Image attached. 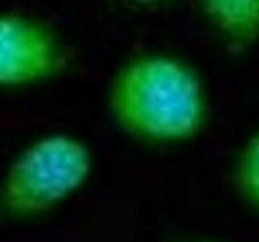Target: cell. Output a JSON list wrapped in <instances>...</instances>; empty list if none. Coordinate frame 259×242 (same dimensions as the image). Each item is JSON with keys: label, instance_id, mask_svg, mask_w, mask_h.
<instances>
[{"label": "cell", "instance_id": "6da1fadb", "mask_svg": "<svg viewBox=\"0 0 259 242\" xmlns=\"http://www.w3.org/2000/svg\"><path fill=\"white\" fill-rule=\"evenodd\" d=\"M112 110L121 128L138 137L185 139L201 125V87L193 73L175 60L143 58L117 76Z\"/></svg>", "mask_w": 259, "mask_h": 242}, {"label": "cell", "instance_id": "7a4b0ae2", "mask_svg": "<svg viewBox=\"0 0 259 242\" xmlns=\"http://www.w3.org/2000/svg\"><path fill=\"white\" fill-rule=\"evenodd\" d=\"M88 147L68 136L34 142L8 169L0 186V220L29 218L55 207L86 181Z\"/></svg>", "mask_w": 259, "mask_h": 242}, {"label": "cell", "instance_id": "3957f363", "mask_svg": "<svg viewBox=\"0 0 259 242\" xmlns=\"http://www.w3.org/2000/svg\"><path fill=\"white\" fill-rule=\"evenodd\" d=\"M62 63V45L44 24L21 16H0V84L44 79Z\"/></svg>", "mask_w": 259, "mask_h": 242}, {"label": "cell", "instance_id": "277c9868", "mask_svg": "<svg viewBox=\"0 0 259 242\" xmlns=\"http://www.w3.org/2000/svg\"><path fill=\"white\" fill-rule=\"evenodd\" d=\"M204 10L230 44L245 47L259 37V0H202Z\"/></svg>", "mask_w": 259, "mask_h": 242}, {"label": "cell", "instance_id": "5b68a950", "mask_svg": "<svg viewBox=\"0 0 259 242\" xmlns=\"http://www.w3.org/2000/svg\"><path fill=\"white\" fill-rule=\"evenodd\" d=\"M240 184L246 196L259 205V134L251 141L243 157Z\"/></svg>", "mask_w": 259, "mask_h": 242}, {"label": "cell", "instance_id": "8992f818", "mask_svg": "<svg viewBox=\"0 0 259 242\" xmlns=\"http://www.w3.org/2000/svg\"><path fill=\"white\" fill-rule=\"evenodd\" d=\"M138 4H151V2H156V0H135Z\"/></svg>", "mask_w": 259, "mask_h": 242}]
</instances>
